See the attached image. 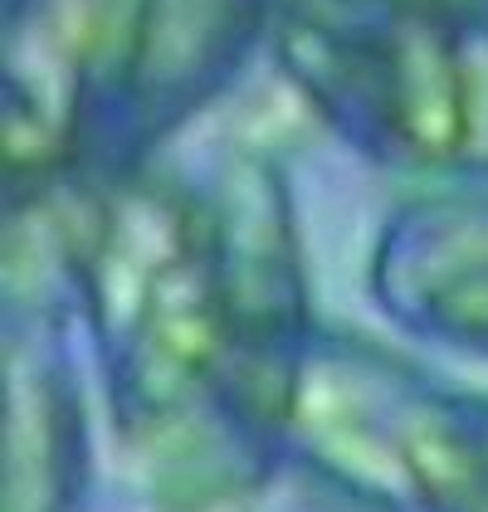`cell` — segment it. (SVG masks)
<instances>
[{
  "label": "cell",
  "mask_w": 488,
  "mask_h": 512,
  "mask_svg": "<svg viewBox=\"0 0 488 512\" xmlns=\"http://www.w3.org/2000/svg\"><path fill=\"white\" fill-rule=\"evenodd\" d=\"M108 405L152 498L176 512L254 493L284 449L303 361L249 337L210 200L147 176L108 186L79 244Z\"/></svg>",
  "instance_id": "cell-1"
},
{
  "label": "cell",
  "mask_w": 488,
  "mask_h": 512,
  "mask_svg": "<svg viewBox=\"0 0 488 512\" xmlns=\"http://www.w3.org/2000/svg\"><path fill=\"white\" fill-rule=\"evenodd\" d=\"M274 54L342 137L488 176V0H279Z\"/></svg>",
  "instance_id": "cell-2"
},
{
  "label": "cell",
  "mask_w": 488,
  "mask_h": 512,
  "mask_svg": "<svg viewBox=\"0 0 488 512\" xmlns=\"http://www.w3.org/2000/svg\"><path fill=\"white\" fill-rule=\"evenodd\" d=\"M284 449L371 512H488V400L366 352H303Z\"/></svg>",
  "instance_id": "cell-3"
},
{
  "label": "cell",
  "mask_w": 488,
  "mask_h": 512,
  "mask_svg": "<svg viewBox=\"0 0 488 512\" xmlns=\"http://www.w3.org/2000/svg\"><path fill=\"white\" fill-rule=\"evenodd\" d=\"M5 410V512H83L88 444L59 361L10 347Z\"/></svg>",
  "instance_id": "cell-4"
},
{
  "label": "cell",
  "mask_w": 488,
  "mask_h": 512,
  "mask_svg": "<svg viewBox=\"0 0 488 512\" xmlns=\"http://www.w3.org/2000/svg\"><path fill=\"white\" fill-rule=\"evenodd\" d=\"M386 269V288L410 298L420 322L454 332V342L488 347V215H420L410 244H391Z\"/></svg>",
  "instance_id": "cell-5"
}]
</instances>
